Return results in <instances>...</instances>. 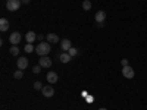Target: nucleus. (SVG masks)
<instances>
[{
  "instance_id": "obj_15",
  "label": "nucleus",
  "mask_w": 147,
  "mask_h": 110,
  "mask_svg": "<svg viewBox=\"0 0 147 110\" xmlns=\"http://www.w3.org/2000/svg\"><path fill=\"white\" fill-rule=\"evenodd\" d=\"M9 53H10L12 56H18V54H19V48H18V46H12V47L9 48Z\"/></svg>"
},
{
  "instance_id": "obj_10",
  "label": "nucleus",
  "mask_w": 147,
  "mask_h": 110,
  "mask_svg": "<svg viewBox=\"0 0 147 110\" xmlns=\"http://www.w3.org/2000/svg\"><path fill=\"white\" fill-rule=\"evenodd\" d=\"M25 40H27V43H34L35 40H37V34L34 32V31H28L27 34H25Z\"/></svg>"
},
{
  "instance_id": "obj_18",
  "label": "nucleus",
  "mask_w": 147,
  "mask_h": 110,
  "mask_svg": "<svg viewBox=\"0 0 147 110\" xmlns=\"http://www.w3.org/2000/svg\"><path fill=\"white\" fill-rule=\"evenodd\" d=\"M13 76H15V79H21V78L24 76V72H22V69H19V70H16V72L13 73Z\"/></svg>"
},
{
  "instance_id": "obj_20",
  "label": "nucleus",
  "mask_w": 147,
  "mask_h": 110,
  "mask_svg": "<svg viewBox=\"0 0 147 110\" xmlns=\"http://www.w3.org/2000/svg\"><path fill=\"white\" fill-rule=\"evenodd\" d=\"M68 53H69V54H71V56L74 57V56H77V54H78V50H77V48H75V47H71Z\"/></svg>"
},
{
  "instance_id": "obj_14",
  "label": "nucleus",
  "mask_w": 147,
  "mask_h": 110,
  "mask_svg": "<svg viewBox=\"0 0 147 110\" xmlns=\"http://www.w3.org/2000/svg\"><path fill=\"white\" fill-rule=\"evenodd\" d=\"M71 59H72V56H71L68 52H65V53H62V54L59 56V60H60L62 63H68V62H71Z\"/></svg>"
},
{
  "instance_id": "obj_19",
  "label": "nucleus",
  "mask_w": 147,
  "mask_h": 110,
  "mask_svg": "<svg viewBox=\"0 0 147 110\" xmlns=\"http://www.w3.org/2000/svg\"><path fill=\"white\" fill-rule=\"evenodd\" d=\"M34 90H38V91H41V90H43V85H41V82H40V81L34 82Z\"/></svg>"
},
{
  "instance_id": "obj_21",
  "label": "nucleus",
  "mask_w": 147,
  "mask_h": 110,
  "mask_svg": "<svg viewBox=\"0 0 147 110\" xmlns=\"http://www.w3.org/2000/svg\"><path fill=\"white\" fill-rule=\"evenodd\" d=\"M32 72H34V73H40V72H41V66H40V65H38V66H34V68H32Z\"/></svg>"
},
{
  "instance_id": "obj_2",
  "label": "nucleus",
  "mask_w": 147,
  "mask_h": 110,
  "mask_svg": "<svg viewBox=\"0 0 147 110\" xmlns=\"http://www.w3.org/2000/svg\"><path fill=\"white\" fill-rule=\"evenodd\" d=\"M21 0H7L6 2V9L7 10H10V12H15V10H18L19 7H21Z\"/></svg>"
},
{
  "instance_id": "obj_1",
  "label": "nucleus",
  "mask_w": 147,
  "mask_h": 110,
  "mask_svg": "<svg viewBox=\"0 0 147 110\" xmlns=\"http://www.w3.org/2000/svg\"><path fill=\"white\" fill-rule=\"evenodd\" d=\"M50 50H52V47H50V43H44V41H41L38 46L35 47V53L38 54L40 57L41 56H47L49 53H50Z\"/></svg>"
},
{
  "instance_id": "obj_9",
  "label": "nucleus",
  "mask_w": 147,
  "mask_h": 110,
  "mask_svg": "<svg viewBox=\"0 0 147 110\" xmlns=\"http://www.w3.org/2000/svg\"><path fill=\"white\" fill-rule=\"evenodd\" d=\"M46 79L50 82V84H55V82H57L59 78H57V73L56 72H49L47 75H46Z\"/></svg>"
},
{
  "instance_id": "obj_12",
  "label": "nucleus",
  "mask_w": 147,
  "mask_h": 110,
  "mask_svg": "<svg viewBox=\"0 0 147 110\" xmlns=\"http://www.w3.org/2000/svg\"><path fill=\"white\" fill-rule=\"evenodd\" d=\"M105 19H106V12H105V10H99V12L96 13V21H97V23H102Z\"/></svg>"
},
{
  "instance_id": "obj_13",
  "label": "nucleus",
  "mask_w": 147,
  "mask_h": 110,
  "mask_svg": "<svg viewBox=\"0 0 147 110\" xmlns=\"http://www.w3.org/2000/svg\"><path fill=\"white\" fill-rule=\"evenodd\" d=\"M60 47H62L63 52H69V48L72 47L71 40H62V41H60Z\"/></svg>"
},
{
  "instance_id": "obj_24",
  "label": "nucleus",
  "mask_w": 147,
  "mask_h": 110,
  "mask_svg": "<svg viewBox=\"0 0 147 110\" xmlns=\"http://www.w3.org/2000/svg\"><path fill=\"white\" fill-rule=\"evenodd\" d=\"M21 2H22L24 5H28V3H30V0H21Z\"/></svg>"
},
{
  "instance_id": "obj_11",
  "label": "nucleus",
  "mask_w": 147,
  "mask_h": 110,
  "mask_svg": "<svg viewBox=\"0 0 147 110\" xmlns=\"http://www.w3.org/2000/svg\"><path fill=\"white\" fill-rule=\"evenodd\" d=\"M7 30H9V21L6 18H2V19H0V31L6 32Z\"/></svg>"
},
{
  "instance_id": "obj_5",
  "label": "nucleus",
  "mask_w": 147,
  "mask_h": 110,
  "mask_svg": "<svg viewBox=\"0 0 147 110\" xmlns=\"http://www.w3.org/2000/svg\"><path fill=\"white\" fill-rule=\"evenodd\" d=\"M16 65H18V68L22 69V70H24V69H27V68H28V59H27V57H24V56H21V57L16 60Z\"/></svg>"
},
{
  "instance_id": "obj_17",
  "label": "nucleus",
  "mask_w": 147,
  "mask_h": 110,
  "mask_svg": "<svg viewBox=\"0 0 147 110\" xmlns=\"http://www.w3.org/2000/svg\"><path fill=\"white\" fill-rule=\"evenodd\" d=\"M82 9L84 10H90L91 9V2H90V0H84V2H82Z\"/></svg>"
},
{
  "instance_id": "obj_6",
  "label": "nucleus",
  "mask_w": 147,
  "mask_h": 110,
  "mask_svg": "<svg viewBox=\"0 0 147 110\" xmlns=\"http://www.w3.org/2000/svg\"><path fill=\"white\" fill-rule=\"evenodd\" d=\"M38 65H40L41 68H50V66H52V60H50V57H47V56H41Z\"/></svg>"
},
{
  "instance_id": "obj_7",
  "label": "nucleus",
  "mask_w": 147,
  "mask_h": 110,
  "mask_svg": "<svg viewBox=\"0 0 147 110\" xmlns=\"http://www.w3.org/2000/svg\"><path fill=\"white\" fill-rule=\"evenodd\" d=\"M41 93H43V95H44V97H49V99L55 95V90H53L52 85H47V87H43Z\"/></svg>"
},
{
  "instance_id": "obj_3",
  "label": "nucleus",
  "mask_w": 147,
  "mask_h": 110,
  "mask_svg": "<svg viewBox=\"0 0 147 110\" xmlns=\"http://www.w3.org/2000/svg\"><path fill=\"white\" fill-rule=\"evenodd\" d=\"M122 75H124L127 79H132L134 75H136V72H134V69L129 68V66H124L122 68Z\"/></svg>"
},
{
  "instance_id": "obj_4",
  "label": "nucleus",
  "mask_w": 147,
  "mask_h": 110,
  "mask_svg": "<svg viewBox=\"0 0 147 110\" xmlns=\"http://www.w3.org/2000/svg\"><path fill=\"white\" fill-rule=\"evenodd\" d=\"M9 41H10L12 46L19 44V43H21V32H12V34L9 35Z\"/></svg>"
},
{
  "instance_id": "obj_16",
  "label": "nucleus",
  "mask_w": 147,
  "mask_h": 110,
  "mask_svg": "<svg viewBox=\"0 0 147 110\" xmlns=\"http://www.w3.org/2000/svg\"><path fill=\"white\" fill-rule=\"evenodd\" d=\"M24 50H25V53H31V52H34V50H35V47H34L31 43H28V44H25Z\"/></svg>"
},
{
  "instance_id": "obj_8",
  "label": "nucleus",
  "mask_w": 147,
  "mask_h": 110,
  "mask_svg": "<svg viewBox=\"0 0 147 110\" xmlns=\"http://www.w3.org/2000/svg\"><path fill=\"white\" fill-rule=\"evenodd\" d=\"M46 40H47V43H50V44H56V43L60 41L59 37H57L56 34H53V32H49V34L46 35Z\"/></svg>"
},
{
  "instance_id": "obj_25",
  "label": "nucleus",
  "mask_w": 147,
  "mask_h": 110,
  "mask_svg": "<svg viewBox=\"0 0 147 110\" xmlns=\"http://www.w3.org/2000/svg\"><path fill=\"white\" fill-rule=\"evenodd\" d=\"M99 110H107V109H99Z\"/></svg>"
},
{
  "instance_id": "obj_22",
  "label": "nucleus",
  "mask_w": 147,
  "mask_h": 110,
  "mask_svg": "<svg viewBox=\"0 0 147 110\" xmlns=\"http://www.w3.org/2000/svg\"><path fill=\"white\" fill-rule=\"evenodd\" d=\"M121 65H122V68L128 66V60H127V59H122V60H121Z\"/></svg>"
},
{
  "instance_id": "obj_23",
  "label": "nucleus",
  "mask_w": 147,
  "mask_h": 110,
  "mask_svg": "<svg viewBox=\"0 0 147 110\" xmlns=\"http://www.w3.org/2000/svg\"><path fill=\"white\" fill-rule=\"evenodd\" d=\"M43 38H44V37H43V35H41V34H40V35H37V40H40V41H41V40H43Z\"/></svg>"
}]
</instances>
